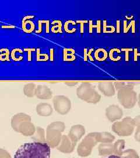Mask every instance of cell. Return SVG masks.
Segmentation results:
<instances>
[{"mask_svg":"<svg viewBox=\"0 0 140 158\" xmlns=\"http://www.w3.org/2000/svg\"><path fill=\"white\" fill-rule=\"evenodd\" d=\"M50 146L46 142H32L20 146L14 158H50Z\"/></svg>","mask_w":140,"mask_h":158,"instance_id":"cell-1","label":"cell"},{"mask_svg":"<svg viewBox=\"0 0 140 158\" xmlns=\"http://www.w3.org/2000/svg\"><path fill=\"white\" fill-rule=\"evenodd\" d=\"M77 93L79 96L83 97L85 95H91L94 97H98V95L93 89L91 84L88 83H84L77 89Z\"/></svg>","mask_w":140,"mask_h":158,"instance_id":"cell-2","label":"cell"},{"mask_svg":"<svg viewBox=\"0 0 140 158\" xmlns=\"http://www.w3.org/2000/svg\"><path fill=\"white\" fill-rule=\"evenodd\" d=\"M99 90L106 95H111L115 94V87L111 83H99Z\"/></svg>","mask_w":140,"mask_h":158,"instance_id":"cell-3","label":"cell"},{"mask_svg":"<svg viewBox=\"0 0 140 158\" xmlns=\"http://www.w3.org/2000/svg\"><path fill=\"white\" fill-rule=\"evenodd\" d=\"M35 92L39 97H43V98H45L44 97H48L50 96L52 93L50 90V89L46 86H41L39 85L37 88H36Z\"/></svg>","mask_w":140,"mask_h":158,"instance_id":"cell-4","label":"cell"},{"mask_svg":"<svg viewBox=\"0 0 140 158\" xmlns=\"http://www.w3.org/2000/svg\"><path fill=\"white\" fill-rule=\"evenodd\" d=\"M95 58L98 61H104L107 58V53L104 49H99L95 53Z\"/></svg>","mask_w":140,"mask_h":158,"instance_id":"cell-5","label":"cell"},{"mask_svg":"<svg viewBox=\"0 0 140 158\" xmlns=\"http://www.w3.org/2000/svg\"><path fill=\"white\" fill-rule=\"evenodd\" d=\"M70 53V49H64V60L66 61H70V60H74L76 57H75V52L73 49H71V52Z\"/></svg>","mask_w":140,"mask_h":158,"instance_id":"cell-6","label":"cell"},{"mask_svg":"<svg viewBox=\"0 0 140 158\" xmlns=\"http://www.w3.org/2000/svg\"><path fill=\"white\" fill-rule=\"evenodd\" d=\"M36 90V85L33 83L27 84L24 87V92L28 95H32Z\"/></svg>","mask_w":140,"mask_h":158,"instance_id":"cell-7","label":"cell"},{"mask_svg":"<svg viewBox=\"0 0 140 158\" xmlns=\"http://www.w3.org/2000/svg\"><path fill=\"white\" fill-rule=\"evenodd\" d=\"M115 30V28L112 26H107L106 25V21H104V24H103V31L105 33H111L113 32Z\"/></svg>","mask_w":140,"mask_h":158,"instance_id":"cell-8","label":"cell"},{"mask_svg":"<svg viewBox=\"0 0 140 158\" xmlns=\"http://www.w3.org/2000/svg\"><path fill=\"white\" fill-rule=\"evenodd\" d=\"M9 59V52L7 49H6L5 53L1 54L0 55V60H8Z\"/></svg>","mask_w":140,"mask_h":158,"instance_id":"cell-9","label":"cell"},{"mask_svg":"<svg viewBox=\"0 0 140 158\" xmlns=\"http://www.w3.org/2000/svg\"><path fill=\"white\" fill-rule=\"evenodd\" d=\"M35 49H25L24 51H26L28 53V60L30 61L31 60V52L35 51Z\"/></svg>","mask_w":140,"mask_h":158,"instance_id":"cell-10","label":"cell"},{"mask_svg":"<svg viewBox=\"0 0 140 158\" xmlns=\"http://www.w3.org/2000/svg\"><path fill=\"white\" fill-rule=\"evenodd\" d=\"M115 86L117 89H121L122 88L125 86V84L124 83H116Z\"/></svg>","mask_w":140,"mask_h":158,"instance_id":"cell-11","label":"cell"},{"mask_svg":"<svg viewBox=\"0 0 140 158\" xmlns=\"http://www.w3.org/2000/svg\"><path fill=\"white\" fill-rule=\"evenodd\" d=\"M123 158L121 156H117L116 155H106L103 156V158Z\"/></svg>","mask_w":140,"mask_h":158,"instance_id":"cell-12","label":"cell"},{"mask_svg":"<svg viewBox=\"0 0 140 158\" xmlns=\"http://www.w3.org/2000/svg\"><path fill=\"white\" fill-rule=\"evenodd\" d=\"M41 21H39V30H36V33H41L42 30V28H41Z\"/></svg>","mask_w":140,"mask_h":158,"instance_id":"cell-13","label":"cell"},{"mask_svg":"<svg viewBox=\"0 0 140 158\" xmlns=\"http://www.w3.org/2000/svg\"><path fill=\"white\" fill-rule=\"evenodd\" d=\"M95 26H97V32L100 33V21H97V25Z\"/></svg>","mask_w":140,"mask_h":158,"instance_id":"cell-14","label":"cell"},{"mask_svg":"<svg viewBox=\"0 0 140 158\" xmlns=\"http://www.w3.org/2000/svg\"><path fill=\"white\" fill-rule=\"evenodd\" d=\"M77 22H81V34L83 33V31H84V23H85V22H87V21H77Z\"/></svg>","mask_w":140,"mask_h":158,"instance_id":"cell-15","label":"cell"},{"mask_svg":"<svg viewBox=\"0 0 140 158\" xmlns=\"http://www.w3.org/2000/svg\"><path fill=\"white\" fill-rule=\"evenodd\" d=\"M45 22L46 23V32H49V21H43Z\"/></svg>","mask_w":140,"mask_h":158,"instance_id":"cell-16","label":"cell"},{"mask_svg":"<svg viewBox=\"0 0 140 158\" xmlns=\"http://www.w3.org/2000/svg\"><path fill=\"white\" fill-rule=\"evenodd\" d=\"M92 52V49H91V50H89V52L88 53V56L89 57V59H90V60H93V58H92V57L91 56V52Z\"/></svg>","mask_w":140,"mask_h":158,"instance_id":"cell-17","label":"cell"},{"mask_svg":"<svg viewBox=\"0 0 140 158\" xmlns=\"http://www.w3.org/2000/svg\"><path fill=\"white\" fill-rule=\"evenodd\" d=\"M87 50L86 49H84V59H85V61L87 60Z\"/></svg>","mask_w":140,"mask_h":158,"instance_id":"cell-18","label":"cell"},{"mask_svg":"<svg viewBox=\"0 0 140 158\" xmlns=\"http://www.w3.org/2000/svg\"><path fill=\"white\" fill-rule=\"evenodd\" d=\"M89 22H90V25H89V26H90V28H89V32L92 33V27H93V25H92V23L91 21H90Z\"/></svg>","mask_w":140,"mask_h":158,"instance_id":"cell-19","label":"cell"},{"mask_svg":"<svg viewBox=\"0 0 140 158\" xmlns=\"http://www.w3.org/2000/svg\"><path fill=\"white\" fill-rule=\"evenodd\" d=\"M50 54H51L50 59H51V61H52L53 60V50L52 49L50 50Z\"/></svg>","mask_w":140,"mask_h":158,"instance_id":"cell-20","label":"cell"},{"mask_svg":"<svg viewBox=\"0 0 140 158\" xmlns=\"http://www.w3.org/2000/svg\"><path fill=\"white\" fill-rule=\"evenodd\" d=\"M117 32H119V21H117Z\"/></svg>","mask_w":140,"mask_h":158,"instance_id":"cell-21","label":"cell"}]
</instances>
